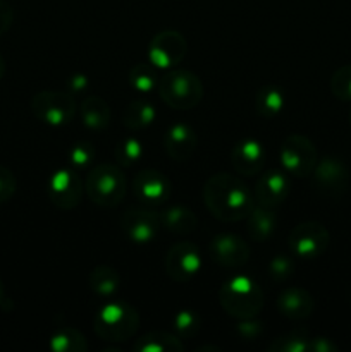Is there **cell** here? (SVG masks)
I'll return each instance as SVG.
<instances>
[{
	"instance_id": "27",
	"label": "cell",
	"mask_w": 351,
	"mask_h": 352,
	"mask_svg": "<svg viewBox=\"0 0 351 352\" xmlns=\"http://www.w3.org/2000/svg\"><path fill=\"white\" fill-rule=\"evenodd\" d=\"M50 349L54 352H85L88 340L74 327H61L50 337Z\"/></svg>"
},
{
	"instance_id": "4",
	"label": "cell",
	"mask_w": 351,
	"mask_h": 352,
	"mask_svg": "<svg viewBox=\"0 0 351 352\" xmlns=\"http://www.w3.org/2000/svg\"><path fill=\"white\" fill-rule=\"evenodd\" d=\"M157 91L165 105L176 110H191L202 102L203 82L195 72L184 69H169L158 79Z\"/></svg>"
},
{
	"instance_id": "22",
	"label": "cell",
	"mask_w": 351,
	"mask_h": 352,
	"mask_svg": "<svg viewBox=\"0 0 351 352\" xmlns=\"http://www.w3.org/2000/svg\"><path fill=\"white\" fill-rule=\"evenodd\" d=\"M246 227L251 239L258 241V243L267 241L268 237H272V234L275 232V227H277L274 210L260 205L253 206V210L246 217Z\"/></svg>"
},
{
	"instance_id": "24",
	"label": "cell",
	"mask_w": 351,
	"mask_h": 352,
	"mask_svg": "<svg viewBox=\"0 0 351 352\" xmlns=\"http://www.w3.org/2000/svg\"><path fill=\"white\" fill-rule=\"evenodd\" d=\"M89 287L100 298H114L120 289V274L116 268L100 265L89 274Z\"/></svg>"
},
{
	"instance_id": "28",
	"label": "cell",
	"mask_w": 351,
	"mask_h": 352,
	"mask_svg": "<svg viewBox=\"0 0 351 352\" xmlns=\"http://www.w3.org/2000/svg\"><path fill=\"white\" fill-rule=\"evenodd\" d=\"M155 65L151 64H136L129 71V85L140 93H150L157 89L158 74L155 71Z\"/></svg>"
},
{
	"instance_id": "33",
	"label": "cell",
	"mask_w": 351,
	"mask_h": 352,
	"mask_svg": "<svg viewBox=\"0 0 351 352\" xmlns=\"http://www.w3.org/2000/svg\"><path fill=\"white\" fill-rule=\"evenodd\" d=\"M330 91L343 102H351V64L337 69L330 78Z\"/></svg>"
},
{
	"instance_id": "23",
	"label": "cell",
	"mask_w": 351,
	"mask_h": 352,
	"mask_svg": "<svg viewBox=\"0 0 351 352\" xmlns=\"http://www.w3.org/2000/svg\"><path fill=\"white\" fill-rule=\"evenodd\" d=\"M134 352H182L184 344L181 337L167 332H150L133 344Z\"/></svg>"
},
{
	"instance_id": "2",
	"label": "cell",
	"mask_w": 351,
	"mask_h": 352,
	"mask_svg": "<svg viewBox=\"0 0 351 352\" xmlns=\"http://www.w3.org/2000/svg\"><path fill=\"white\" fill-rule=\"evenodd\" d=\"M219 302L224 311L237 320L255 318L264 309V291L246 275H236L219 289Z\"/></svg>"
},
{
	"instance_id": "5",
	"label": "cell",
	"mask_w": 351,
	"mask_h": 352,
	"mask_svg": "<svg viewBox=\"0 0 351 352\" xmlns=\"http://www.w3.org/2000/svg\"><path fill=\"white\" fill-rule=\"evenodd\" d=\"M85 191L95 205L102 208H114L126 196L127 182L117 165L96 164L95 167L89 168Z\"/></svg>"
},
{
	"instance_id": "38",
	"label": "cell",
	"mask_w": 351,
	"mask_h": 352,
	"mask_svg": "<svg viewBox=\"0 0 351 352\" xmlns=\"http://www.w3.org/2000/svg\"><path fill=\"white\" fill-rule=\"evenodd\" d=\"M67 86H69V91L71 93H83L88 89L89 79L86 78L85 74H74L69 78Z\"/></svg>"
},
{
	"instance_id": "20",
	"label": "cell",
	"mask_w": 351,
	"mask_h": 352,
	"mask_svg": "<svg viewBox=\"0 0 351 352\" xmlns=\"http://www.w3.org/2000/svg\"><path fill=\"white\" fill-rule=\"evenodd\" d=\"M79 116H81L83 124L88 129L96 131V133L105 131L109 127L110 119H112L109 103L96 95H89L83 100L81 105H79Z\"/></svg>"
},
{
	"instance_id": "3",
	"label": "cell",
	"mask_w": 351,
	"mask_h": 352,
	"mask_svg": "<svg viewBox=\"0 0 351 352\" xmlns=\"http://www.w3.org/2000/svg\"><path fill=\"white\" fill-rule=\"evenodd\" d=\"M140 329V315L124 301H109L93 316V330L109 342H120L134 336Z\"/></svg>"
},
{
	"instance_id": "40",
	"label": "cell",
	"mask_w": 351,
	"mask_h": 352,
	"mask_svg": "<svg viewBox=\"0 0 351 352\" xmlns=\"http://www.w3.org/2000/svg\"><path fill=\"white\" fill-rule=\"evenodd\" d=\"M3 301H6V287H3V282L0 278V306H2Z\"/></svg>"
},
{
	"instance_id": "21",
	"label": "cell",
	"mask_w": 351,
	"mask_h": 352,
	"mask_svg": "<svg viewBox=\"0 0 351 352\" xmlns=\"http://www.w3.org/2000/svg\"><path fill=\"white\" fill-rule=\"evenodd\" d=\"M162 219V227L165 230L172 234H179V236H184V234L193 232L198 226V217L193 210H189L188 206L182 205H174L165 208L160 213Z\"/></svg>"
},
{
	"instance_id": "1",
	"label": "cell",
	"mask_w": 351,
	"mask_h": 352,
	"mask_svg": "<svg viewBox=\"0 0 351 352\" xmlns=\"http://www.w3.org/2000/svg\"><path fill=\"white\" fill-rule=\"evenodd\" d=\"M203 201L217 220L234 223L244 220L253 210V195L241 179L220 172L203 186Z\"/></svg>"
},
{
	"instance_id": "15",
	"label": "cell",
	"mask_w": 351,
	"mask_h": 352,
	"mask_svg": "<svg viewBox=\"0 0 351 352\" xmlns=\"http://www.w3.org/2000/svg\"><path fill=\"white\" fill-rule=\"evenodd\" d=\"M313 181H315L317 189L326 196H339L341 192L346 191L350 174L343 162L337 158H323L317 162V167L313 170Z\"/></svg>"
},
{
	"instance_id": "35",
	"label": "cell",
	"mask_w": 351,
	"mask_h": 352,
	"mask_svg": "<svg viewBox=\"0 0 351 352\" xmlns=\"http://www.w3.org/2000/svg\"><path fill=\"white\" fill-rule=\"evenodd\" d=\"M16 175L12 174V170H9L7 167H2V165H0V205L9 201V199L16 195Z\"/></svg>"
},
{
	"instance_id": "19",
	"label": "cell",
	"mask_w": 351,
	"mask_h": 352,
	"mask_svg": "<svg viewBox=\"0 0 351 352\" xmlns=\"http://www.w3.org/2000/svg\"><path fill=\"white\" fill-rule=\"evenodd\" d=\"M312 294L301 287H288L277 298V309L289 320H305L313 313Z\"/></svg>"
},
{
	"instance_id": "39",
	"label": "cell",
	"mask_w": 351,
	"mask_h": 352,
	"mask_svg": "<svg viewBox=\"0 0 351 352\" xmlns=\"http://www.w3.org/2000/svg\"><path fill=\"white\" fill-rule=\"evenodd\" d=\"M310 351L332 352L336 351V346H334L329 339H326V337H317V339H310Z\"/></svg>"
},
{
	"instance_id": "26",
	"label": "cell",
	"mask_w": 351,
	"mask_h": 352,
	"mask_svg": "<svg viewBox=\"0 0 351 352\" xmlns=\"http://www.w3.org/2000/svg\"><path fill=\"white\" fill-rule=\"evenodd\" d=\"M286 105V95L281 88L274 85L262 86L255 95V107L257 112L265 119H274L282 112Z\"/></svg>"
},
{
	"instance_id": "42",
	"label": "cell",
	"mask_w": 351,
	"mask_h": 352,
	"mask_svg": "<svg viewBox=\"0 0 351 352\" xmlns=\"http://www.w3.org/2000/svg\"><path fill=\"white\" fill-rule=\"evenodd\" d=\"M350 124H351V110H350Z\"/></svg>"
},
{
	"instance_id": "11",
	"label": "cell",
	"mask_w": 351,
	"mask_h": 352,
	"mask_svg": "<svg viewBox=\"0 0 351 352\" xmlns=\"http://www.w3.org/2000/svg\"><path fill=\"white\" fill-rule=\"evenodd\" d=\"M120 229L129 241L150 244L162 229V219L150 208H129L120 219Z\"/></svg>"
},
{
	"instance_id": "36",
	"label": "cell",
	"mask_w": 351,
	"mask_h": 352,
	"mask_svg": "<svg viewBox=\"0 0 351 352\" xmlns=\"http://www.w3.org/2000/svg\"><path fill=\"white\" fill-rule=\"evenodd\" d=\"M237 333L243 340H253L257 337L262 336V323L260 322H255L253 318H248V320H241L237 323Z\"/></svg>"
},
{
	"instance_id": "13",
	"label": "cell",
	"mask_w": 351,
	"mask_h": 352,
	"mask_svg": "<svg viewBox=\"0 0 351 352\" xmlns=\"http://www.w3.org/2000/svg\"><path fill=\"white\" fill-rule=\"evenodd\" d=\"M133 192L138 201L145 205L157 206L164 205L165 201L171 199L172 184L162 172L147 168L140 170L133 179Z\"/></svg>"
},
{
	"instance_id": "37",
	"label": "cell",
	"mask_w": 351,
	"mask_h": 352,
	"mask_svg": "<svg viewBox=\"0 0 351 352\" xmlns=\"http://www.w3.org/2000/svg\"><path fill=\"white\" fill-rule=\"evenodd\" d=\"M12 19L14 10L10 3L6 0H0V36H3L9 31V28L12 26Z\"/></svg>"
},
{
	"instance_id": "16",
	"label": "cell",
	"mask_w": 351,
	"mask_h": 352,
	"mask_svg": "<svg viewBox=\"0 0 351 352\" xmlns=\"http://www.w3.org/2000/svg\"><path fill=\"white\" fill-rule=\"evenodd\" d=\"M289 179L279 168L264 172L255 186V199L265 208H277L289 196Z\"/></svg>"
},
{
	"instance_id": "25",
	"label": "cell",
	"mask_w": 351,
	"mask_h": 352,
	"mask_svg": "<svg viewBox=\"0 0 351 352\" xmlns=\"http://www.w3.org/2000/svg\"><path fill=\"white\" fill-rule=\"evenodd\" d=\"M157 119V110L153 103L145 102V100H134L124 109L123 124L129 131H141L145 127L151 126Z\"/></svg>"
},
{
	"instance_id": "17",
	"label": "cell",
	"mask_w": 351,
	"mask_h": 352,
	"mask_svg": "<svg viewBox=\"0 0 351 352\" xmlns=\"http://www.w3.org/2000/svg\"><path fill=\"white\" fill-rule=\"evenodd\" d=\"M196 133L189 124L176 122L165 131L164 134V148L169 157L174 162H186L195 155Z\"/></svg>"
},
{
	"instance_id": "7",
	"label": "cell",
	"mask_w": 351,
	"mask_h": 352,
	"mask_svg": "<svg viewBox=\"0 0 351 352\" xmlns=\"http://www.w3.org/2000/svg\"><path fill=\"white\" fill-rule=\"evenodd\" d=\"M279 158L288 174L301 179L310 177L319 162L315 144L303 134H289L282 141Z\"/></svg>"
},
{
	"instance_id": "14",
	"label": "cell",
	"mask_w": 351,
	"mask_h": 352,
	"mask_svg": "<svg viewBox=\"0 0 351 352\" xmlns=\"http://www.w3.org/2000/svg\"><path fill=\"white\" fill-rule=\"evenodd\" d=\"M210 256L224 268H241L250 260V246L236 234H217L210 241Z\"/></svg>"
},
{
	"instance_id": "9",
	"label": "cell",
	"mask_w": 351,
	"mask_h": 352,
	"mask_svg": "<svg viewBox=\"0 0 351 352\" xmlns=\"http://www.w3.org/2000/svg\"><path fill=\"white\" fill-rule=\"evenodd\" d=\"M289 248L292 253L305 260L322 256L330 243V234L322 223L303 222L289 234Z\"/></svg>"
},
{
	"instance_id": "10",
	"label": "cell",
	"mask_w": 351,
	"mask_h": 352,
	"mask_svg": "<svg viewBox=\"0 0 351 352\" xmlns=\"http://www.w3.org/2000/svg\"><path fill=\"white\" fill-rule=\"evenodd\" d=\"M202 265V254H200L196 244L182 241L169 250L167 256H165V274L174 282L184 284L200 274Z\"/></svg>"
},
{
	"instance_id": "6",
	"label": "cell",
	"mask_w": 351,
	"mask_h": 352,
	"mask_svg": "<svg viewBox=\"0 0 351 352\" xmlns=\"http://www.w3.org/2000/svg\"><path fill=\"white\" fill-rule=\"evenodd\" d=\"M31 112L52 127H62L72 122L78 105L71 93L65 91H40L31 98Z\"/></svg>"
},
{
	"instance_id": "12",
	"label": "cell",
	"mask_w": 351,
	"mask_h": 352,
	"mask_svg": "<svg viewBox=\"0 0 351 352\" xmlns=\"http://www.w3.org/2000/svg\"><path fill=\"white\" fill-rule=\"evenodd\" d=\"M83 181L74 168H58L48 181L52 205L61 210H74L81 203Z\"/></svg>"
},
{
	"instance_id": "8",
	"label": "cell",
	"mask_w": 351,
	"mask_h": 352,
	"mask_svg": "<svg viewBox=\"0 0 351 352\" xmlns=\"http://www.w3.org/2000/svg\"><path fill=\"white\" fill-rule=\"evenodd\" d=\"M188 41L182 33L176 30H165L155 34L148 43V60L157 69H174L184 58Z\"/></svg>"
},
{
	"instance_id": "31",
	"label": "cell",
	"mask_w": 351,
	"mask_h": 352,
	"mask_svg": "<svg viewBox=\"0 0 351 352\" xmlns=\"http://www.w3.org/2000/svg\"><path fill=\"white\" fill-rule=\"evenodd\" d=\"M272 352H308L310 351V337L303 333H288L281 336L268 346Z\"/></svg>"
},
{
	"instance_id": "18",
	"label": "cell",
	"mask_w": 351,
	"mask_h": 352,
	"mask_svg": "<svg viewBox=\"0 0 351 352\" xmlns=\"http://www.w3.org/2000/svg\"><path fill=\"white\" fill-rule=\"evenodd\" d=\"M231 164L237 174L248 175V177L262 172L265 164V150L260 141L246 138L234 144L231 151Z\"/></svg>"
},
{
	"instance_id": "41",
	"label": "cell",
	"mask_w": 351,
	"mask_h": 352,
	"mask_svg": "<svg viewBox=\"0 0 351 352\" xmlns=\"http://www.w3.org/2000/svg\"><path fill=\"white\" fill-rule=\"evenodd\" d=\"M3 74H6V60H3V57L0 55V79L3 78Z\"/></svg>"
},
{
	"instance_id": "32",
	"label": "cell",
	"mask_w": 351,
	"mask_h": 352,
	"mask_svg": "<svg viewBox=\"0 0 351 352\" xmlns=\"http://www.w3.org/2000/svg\"><path fill=\"white\" fill-rule=\"evenodd\" d=\"M95 160V146L89 141H78L74 146L69 150V164L74 170L88 168Z\"/></svg>"
},
{
	"instance_id": "34",
	"label": "cell",
	"mask_w": 351,
	"mask_h": 352,
	"mask_svg": "<svg viewBox=\"0 0 351 352\" xmlns=\"http://www.w3.org/2000/svg\"><path fill=\"white\" fill-rule=\"evenodd\" d=\"M292 270H295V265H292L291 258L286 256V254H277L268 263V274L277 282L288 280L292 275Z\"/></svg>"
},
{
	"instance_id": "30",
	"label": "cell",
	"mask_w": 351,
	"mask_h": 352,
	"mask_svg": "<svg viewBox=\"0 0 351 352\" xmlns=\"http://www.w3.org/2000/svg\"><path fill=\"white\" fill-rule=\"evenodd\" d=\"M172 323H174L176 333L181 339H188V337L196 336L200 332V329H202V318L193 309H181V311H178Z\"/></svg>"
},
{
	"instance_id": "29",
	"label": "cell",
	"mask_w": 351,
	"mask_h": 352,
	"mask_svg": "<svg viewBox=\"0 0 351 352\" xmlns=\"http://www.w3.org/2000/svg\"><path fill=\"white\" fill-rule=\"evenodd\" d=\"M143 144H141L140 140H136L133 136L123 138L116 144V150H114V157H116V160L123 167H133V165H136L143 158Z\"/></svg>"
}]
</instances>
